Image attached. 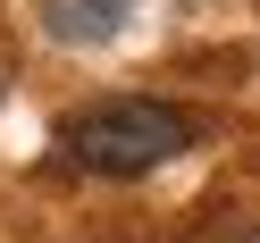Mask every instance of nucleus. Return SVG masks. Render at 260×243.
Masks as SVG:
<instances>
[{"instance_id":"1","label":"nucleus","mask_w":260,"mask_h":243,"mask_svg":"<svg viewBox=\"0 0 260 243\" xmlns=\"http://www.w3.org/2000/svg\"><path fill=\"white\" fill-rule=\"evenodd\" d=\"M193 143V118L176 101H143V92H118V101H92L59 126V151L84 176H151L168 168Z\"/></svg>"},{"instance_id":"2","label":"nucleus","mask_w":260,"mask_h":243,"mask_svg":"<svg viewBox=\"0 0 260 243\" xmlns=\"http://www.w3.org/2000/svg\"><path fill=\"white\" fill-rule=\"evenodd\" d=\"M126 9H135V0H42V25H51L59 42H76V51H92V42H109L126 25Z\"/></svg>"}]
</instances>
